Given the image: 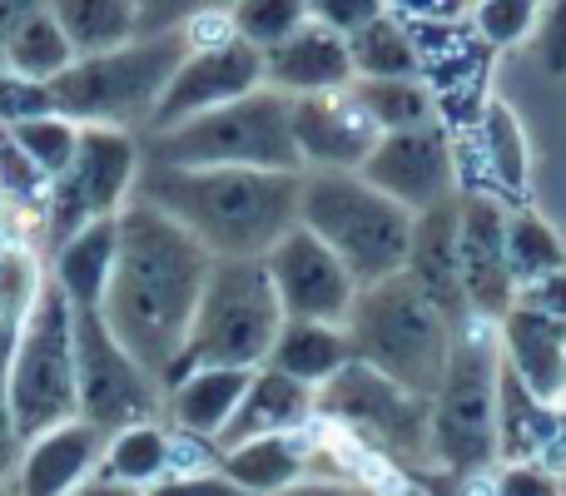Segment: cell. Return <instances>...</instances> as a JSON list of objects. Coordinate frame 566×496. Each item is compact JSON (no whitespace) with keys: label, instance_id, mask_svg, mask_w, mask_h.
I'll return each mask as SVG.
<instances>
[{"label":"cell","instance_id":"cell-1","mask_svg":"<svg viewBox=\"0 0 566 496\" xmlns=\"http://www.w3.org/2000/svg\"><path fill=\"white\" fill-rule=\"evenodd\" d=\"M209 268L214 258L155 204L129 199L119 209V244L99 318L119 338V348L159 382V392L175 358L185 352Z\"/></svg>","mask_w":566,"mask_h":496},{"label":"cell","instance_id":"cell-2","mask_svg":"<svg viewBox=\"0 0 566 496\" xmlns=\"http://www.w3.org/2000/svg\"><path fill=\"white\" fill-rule=\"evenodd\" d=\"M298 179L274 169H139L135 199L175 219L209 258H264L298 224Z\"/></svg>","mask_w":566,"mask_h":496},{"label":"cell","instance_id":"cell-3","mask_svg":"<svg viewBox=\"0 0 566 496\" xmlns=\"http://www.w3.org/2000/svg\"><path fill=\"white\" fill-rule=\"evenodd\" d=\"M412 219L418 214L378 194L358 169H303L298 179V224L338 253L358 288L408 268Z\"/></svg>","mask_w":566,"mask_h":496},{"label":"cell","instance_id":"cell-4","mask_svg":"<svg viewBox=\"0 0 566 496\" xmlns=\"http://www.w3.org/2000/svg\"><path fill=\"white\" fill-rule=\"evenodd\" d=\"M149 165L179 169H274V175H303L298 145L289 125V95L254 89V95L195 115L175 129L139 139Z\"/></svg>","mask_w":566,"mask_h":496},{"label":"cell","instance_id":"cell-5","mask_svg":"<svg viewBox=\"0 0 566 496\" xmlns=\"http://www.w3.org/2000/svg\"><path fill=\"white\" fill-rule=\"evenodd\" d=\"M343 333H348V348L358 362L388 372L392 382L432 398L448 372L452 358V323L412 288L408 273L398 278H382L358 288L348 318H343Z\"/></svg>","mask_w":566,"mask_h":496},{"label":"cell","instance_id":"cell-6","mask_svg":"<svg viewBox=\"0 0 566 496\" xmlns=\"http://www.w3.org/2000/svg\"><path fill=\"white\" fill-rule=\"evenodd\" d=\"M283 328L279 293L269 283L264 258H214L189 323L185 352L175 358L165 388L195 368H264Z\"/></svg>","mask_w":566,"mask_h":496},{"label":"cell","instance_id":"cell-7","mask_svg":"<svg viewBox=\"0 0 566 496\" xmlns=\"http://www.w3.org/2000/svg\"><path fill=\"white\" fill-rule=\"evenodd\" d=\"M497 323L468 318L452 333V358L428 398L432 467L448 477L497 467Z\"/></svg>","mask_w":566,"mask_h":496},{"label":"cell","instance_id":"cell-8","mask_svg":"<svg viewBox=\"0 0 566 496\" xmlns=\"http://www.w3.org/2000/svg\"><path fill=\"white\" fill-rule=\"evenodd\" d=\"M189 40L179 35H135L129 45L105 50V55H85L50 80V105L55 115L75 119V125H105L145 135L149 115H155L159 95H165L169 75L179 70Z\"/></svg>","mask_w":566,"mask_h":496},{"label":"cell","instance_id":"cell-9","mask_svg":"<svg viewBox=\"0 0 566 496\" xmlns=\"http://www.w3.org/2000/svg\"><path fill=\"white\" fill-rule=\"evenodd\" d=\"M318 422L343 432L348 442L368 447L373 457L392 462L398 472L432 467V442H428V398L388 372L368 368V362H343L318 392H313Z\"/></svg>","mask_w":566,"mask_h":496},{"label":"cell","instance_id":"cell-10","mask_svg":"<svg viewBox=\"0 0 566 496\" xmlns=\"http://www.w3.org/2000/svg\"><path fill=\"white\" fill-rule=\"evenodd\" d=\"M10 412H15L20 442L40 437L45 428L80 418V392H75V313L70 298L50 283H40L35 303L25 308L15 338H10Z\"/></svg>","mask_w":566,"mask_h":496},{"label":"cell","instance_id":"cell-11","mask_svg":"<svg viewBox=\"0 0 566 496\" xmlns=\"http://www.w3.org/2000/svg\"><path fill=\"white\" fill-rule=\"evenodd\" d=\"M139 169H145V149L139 135L129 129H105V125H80V149L70 169L45 184L40 199V258L55 253L65 239L80 229L115 219L119 209L135 199Z\"/></svg>","mask_w":566,"mask_h":496},{"label":"cell","instance_id":"cell-12","mask_svg":"<svg viewBox=\"0 0 566 496\" xmlns=\"http://www.w3.org/2000/svg\"><path fill=\"white\" fill-rule=\"evenodd\" d=\"M75 313V392L80 418L95 422L99 432H119L129 422L159 418V382L119 348V338L105 328L99 308H70Z\"/></svg>","mask_w":566,"mask_h":496},{"label":"cell","instance_id":"cell-13","mask_svg":"<svg viewBox=\"0 0 566 496\" xmlns=\"http://www.w3.org/2000/svg\"><path fill=\"white\" fill-rule=\"evenodd\" d=\"M264 89V50L244 45L239 35L214 40V45H189L179 70L169 75L165 95H159L155 115H149L145 135H159V129H175L195 115H209L219 105H234V99ZM139 135V139H145Z\"/></svg>","mask_w":566,"mask_h":496},{"label":"cell","instance_id":"cell-14","mask_svg":"<svg viewBox=\"0 0 566 496\" xmlns=\"http://www.w3.org/2000/svg\"><path fill=\"white\" fill-rule=\"evenodd\" d=\"M378 194L402 204L408 214H428L438 204L458 199V165H452V135L432 119L418 129H398V135H378L373 155L358 169Z\"/></svg>","mask_w":566,"mask_h":496},{"label":"cell","instance_id":"cell-15","mask_svg":"<svg viewBox=\"0 0 566 496\" xmlns=\"http://www.w3.org/2000/svg\"><path fill=\"white\" fill-rule=\"evenodd\" d=\"M269 283L279 293L283 318H303V323H343L358 298L353 273L338 263L323 239H313L303 224H293L274 249L264 253Z\"/></svg>","mask_w":566,"mask_h":496},{"label":"cell","instance_id":"cell-16","mask_svg":"<svg viewBox=\"0 0 566 496\" xmlns=\"http://www.w3.org/2000/svg\"><path fill=\"white\" fill-rule=\"evenodd\" d=\"M458 283L472 318L502 323L517 303L507 268V204L492 194H458Z\"/></svg>","mask_w":566,"mask_h":496},{"label":"cell","instance_id":"cell-17","mask_svg":"<svg viewBox=\"0 0 566 496\" xmlns=\"http://www.w3.org/2000/svg\"><path fill=\"white\" fill-rule=\"evenodd\" d=\"M289 125L303 169H363L378 145V125L353 99V89L289 99Z\"/></svg>","mask_w":566,"mask_h":496},{"label":"cell","instance_id":"cell-18","mask_svg":"<svg viewBox=\"0 0 566 496\" xmlns=\"http://www.w3.org/2000/svg\"><path fill=\"white\" fill-rule=\"evenodd\" d=\"M105 437L95 422L70 418L60 428H45L40 437L20 442V462L10 472L15 482V496H65L75 492L80 482H90L99 472V457H105Z\"/></svg>","mask_w":566,"mask_h":496},{"label":"cell","instance_id":"cell-19","mask_svg":"<svg viewBox=\"0 0 566 496\" xmlns=\"http://www.w3.org/2000/svg\"><path fill=\"white\" fill-rule=\"evenodd\" d=\"M497 352H502V368L527 392H537L552 408L566 402V328L562 323L512 303V313L497 323Z\"/></svg>","mask_w":566,"mask_h":496},{"label":"cell","instance_id":"cell-20","mask_svg":"<svg viewBox=\"0 0 566 496\" xmlns=\"http://www.w3.org/2000/svg\"><path fill=\"white\" fill-rule=\"evenodd\" d=\"M264 85L279 89V95H289V99L348 89V85H353L348 40L308 20V25L293 30L283 45L264 50Z\"/></svg>","mask_w":566,"mask_h":496},{"label":"cell","instance_id":"cell-21","mask_svg":"<svg viewBox=\"0 0 566 496\" xmlns=\"http://www.w3.org/2000/svg\"><path fill=\"white\" fill-rule=\"evenodd\" d=\"M402 273H408L412 288H418L452 328H462V323L472 318L468 298H462V283H458V199L412 219V249H408V268Z\"/></svg>","mask_w":566,"mask_h":496},{"label":"cell","instance_id":"cell-22","mask_svg":"<svg viewBox=\"0 0 566 496\" xmlns=\"http://www.w3.org/2000/svg\"><path fill=\"white\" fill-rule=\"evenodd\" d=\"M313 457H318V428H303V432H274V437H249L234 442V447H219L214 467L244 496H283L289 487L308 482Z\"/></svg>","mask_w":566,"mask_h":496},{"label":"cell","instance_id":"cell-23","mask_svg":"<svg viewBox=\"0 0 566 496\" xmlns=\"http://www.w3.org/2000/svg\"><path fill=\"white\" fill-rule=\"evenodd\" d=\"M249 378H254L249 368H195L165 388L159 418H165L175 432H185V437L214 442L219 447L229 418L239 412V398H244Z\"/></svg>","mask_w":566,"mask_h":496},{"label":"cell","instance_id":"cell-24","mask_svg":"<svg viewBox=\"0 0 566 496\" xmlns=\"http://www.w3.org/2000/svg\"><path fill=\"white\" fill-rule=\"evenodd\" d=\"M472 145H478V165H482V184H488L492 199H502L507 209L527 204L532 189V145L527 129H522L517 109L502 95L488 99L482 119L472 125Z\"/></svg>","mask_w":566,"mask_h":496},{"label":"cell","instance_id":"cell-25","mask_svg":"<svg viewBox=\"0 0 566 496\" xmlns=\"http://www.w3.org/2000/svg\"><path fill=\"white\" fill-rule=\"evenodd\" d=\"M318 422V408H313V388H303L298 378L279 368H254L244 398H239V412L229 418L219 447H234V442L249 437H274V432H303Z\"/></svg>","mask_w":566,"mask_h":496},{"label":"cell","instance_id":"cell-26","mask_svg":"<svg viewBox=\"0 0 566 496\" xmlns=\"http://www.w3.org/2000/svg\"><path fill=\"white\" fill-rule=\"evenodd\" d=\"M115 244H119V214L80 229L55 253H45V273L70 298V308H99L105 303L109 268H115Z\"/></svg>","mask_w":566,"mask_h":496},{"label":"cell","instance_id":"cell-27","mask_svg":"<svg viewBox=\"0 0 566 496\" xmlns=\"http://www.w3.org/2000/svg\"><path fill=\"white\" fill-rule=\"evenodd\" d=\"M552 428L557 408L527 392L507 368H497V467H537Z\"/></svg>","mask_w":566,"mask_h":496},{"label":"cell","instance_id":"cell-28","mask_svg":"<svg viewBox=\"0 0 566 496\" xmlns=\"http://www.w3.org/2000/svg\"><path fill=\"white\" fill-rule=\"evenodd\" d=\"M169 472H175V432H169L165 418L129 422V428L105 437V457H99V477L105 482L145 492L159 477H169Z\"/></svg>","mask_w":566,"mask_h":496},{"label":"cell","instance_id":"cell-29","mask_svg":"<svg viewBox=\"0 0 566 496\" xmlns=\"http://www.w3.org/2000/svg\"><path fill=\"white\" fill-rule=\"evenodd\" d=\"M353 362V348H348V333L343 323H303V318H283L274 348H269V368L289 372L298 378L303 388L318 392L333 372Z\"/></svg>","mask_w":566,"mask_h":496},{"label":"cell","instance_id":"cell-30","mask_svg":"<svg viewBox=\"0 0 566 496\" xmlns=\"http://www.w3.org/2000/svg\"><path fill=\"white\" fill-rule=\"evenodd\" d=\"M50 15L65 30L75 60L105 55L135 40V0H50Z\"/></svg>","mask_w":566,"mask_h":496},{"label":"cell","instance_id":"cell-31","mask_svg":"<svg viewBox=\"0 0 566 496\" xmlns=\"http://www.w3.org/2000/svg\"><path fill=\"white\" fill-rule=\"evenodd\" d=\"M70 65H75V50H70L65 30L55 25V15H50V10L20 20V25L0 40V70L25 75V80H35V85H50V80L65 75Z\"/></svg>","mask_w":566,"mask_h":496},{"label":"cell","instance_id":"cell-32","mask_svg":"<svg viewBox=\"0 0 566 496\" xmlns=\"http://www.w3.org/2000/svg\"><path fill=\"white\" fill-rule=\"evenodd\" d=\"M348 60H353V80H412L418 75V50H412L408 25L398 15H388V10L378 20H368L363 30H353Z\"/></svg>","mask_w":566,"mask_h":496},{"label":"cell","instance_id":"cell-33","mask_svg":"<svg viewBox=\"0 0 566 496\" xmlns=\"http://www.w3.org/2000/svg\"><path fill=\"white\" fill-rule=\"evenodd\" d=\"M353 99L368 109V119L378 125V135H398V129H418L438 119V105H432V89L412 80H353Z\"/></svg>","mask_w":566,"mask_h":496},{"label":"cell","instance_id":"cell-34","mask_svg":"<svg viewBox=\"0 0 566 496\" xmlns=\"http://www.w3.org/2000/svg\"><path fill=\"white\" fill-rule=\"evenodd\" d=\"M507 268H512V283H537L547 273L566 268V244L562 234L537 214V209H507Z\"/></svg>","mask_w":566,"mask_h":496},{"label":"cell","instance_id":"cell-35","mask_svg":"<svg viewBox=\"0 0 566 496\" xmlns=\"http://www.w3.org/2000/svg\"><path fill=\"white\" fill-rule=\"evenodd\" d=\"M229 25L244 45L254 50H274L293 30L308 25V6L303 0H234L229 6Z\"/></svg>","mask_w":566,"mask_h":496},{"label":"cell","instance_id":"cell-36","mask_svg":"<svg viewBox=\"0 0 566 496\" xmlns=\"http://www.w3.org/2000/svg\"><path fill=\"white\" fill-rule=\"evenodd\" d=\"M15 135V145L30 155V165L40 169L45 179H60L70 169V159H75V149H80V125L75 119H65V115H40V119H25V125H15L10 129Z\"/></svg>","mask_w":566,"mask_h":496},{"label":"cell","instance_id":"cell-37","mask_svg":"<svg viewBox=\"0 0 566 496\" xmlns=\"http://www.w3.org/2000/svg\"><path fill=\"white\" fill-rule=\"evenodd\" d=\"M468 20L482 45L497 55V50H517L522 40H532V30L542 25V0H472Z\"/></svg>","mask_w":566,"mask_h":496},{"label":"cell","instance_id":"cell-38","mask_svg":"<svg viewBox=\"0 0 566 496\" xmlns=\"http://www.w3.org/2000/svg\"><path fill=\"white\" fill-rule=\"evenodd\" d=\"M40 283H45V258L35 249H20V244L0 249V328H20Z\"/></svg>","mask_w":566,"mask_h":496},{"label":"cell","instance_id":"cell-39","mask_svg":"<svg viewBox=\"0 0 566 496\" xmlns=\"http://www.w3.org/2000/svg\"><path fill=\"white\" fill-rule=\"evenodd\" d=\"M234 0H135V35H179L205 15H229Z\"/></svg>","mask_w":566,"mask_h":496},{"label":"cell","instance_id":"cell-40","mask_svg":"<svg viewBox=\"0 0 566 496\" xmlns=\"http://www.w3.org/2000/svg\"><path fill=\"white\" fill-rule=\"evenodd\" d=\"M50 85H35V80L25 75H10V70H0V125L15 129L25 125V119H40L50 115Z\"/></svg>","mask_w":566,"mask_h":496},{"label":"cell","instance_id":"cell-41","mask_svg":"<svg viewBox=\"0 0 566 496\" xmlns=\"http://www.w3.org/2000/svg\"><path fill=\"white\" fill-rule=\"evenodd\" d=\"M303 6H308L313 25L333 30V35H343V40L382 15V0H303Z\"/></svg>","mask_w":566,"mask_h":496},{"label":"cell","instance_id":"cell-42","mask_svg":"<svg viewBox=\"0 0 566 496\" xmlns=\"http://www.w3.org/2000/svg\"><path fill=\"white\" fill-rule=\"evenodd\" d=\"M139 496H244V492L219 467H209V472H169V477H159L155 487H145Z\"/></svg>","mask_w":566,"mask_h":496},{"label":"cell","instance_id":"cell-43","mask_svg":"<svg viewBox=\"0 0 566 496\" xmlns=\"http://www.w3.org/2000/svg\"><path fill=\"white\" fill-rule=\"evenodd\" d=\"M10 338H15V328H0V482H6L10 472H15V462H20V432H15V412H10V382H6Z\"/></svg>","mask_w":566,"mask_h":496},{"label":"cell","instance_id":"cell-44","mask_svg":"<svg viewBox=\"0 0 566 496\" xmlns=\"http://www.w3.org/2000/svg\"><path fill=\"white\" fill-rule=\"evenodd\" d=\"M517 303L566 328V268L547 273V278H537V283H522V288H517Z\"/></svg>","mask_w":566,"mask_h":496},{"label":"cell","instance_id":"cell-45","mask_svg":"<svg viewBox=\"0 0 566 496\" xmlns=\"http://www.w3.org/2000/svg\"><path fill=\"white\" fill-rule=\"evenodd\" d=\"M472 0H382V10L398 20H462Z\"/></svg>","mask_w":566,"mask_h":496},{"label":"cell","instance_id":"cell-46","mask_svg":"<svg viewBox=\"0 0 566 496\" xmlns=\"http://www.w3.org/2000/svg\"><path fill=\"white\" fill-rule=\"evenodd\" d=\"M497 496H557V477H547L542 467H502Z\"/></svg>","mask_w":566,"mask_h":496},{"label":"cell","instance_id":"cell-47","mask_svg":"<svg viewBox=\"0 0 566 496\" xmlns=\"http://www.w3.org/2000/svg\"><path fill=\"white\" fill-rule=\"evenodd\" d=\"M537 467L547 472V477H562L566 472V408H557V428H552V442H547V452L537 457Z\"/></svg>","mask_w":566,"mask_h":496},{"label":"cell","instance_id":"cell-48","mask_svg":"<svg viewBox=\"0 0 566 496\" xmlns=\"http://www.w3.org/2000/svg\"><path fill=\"white\" fill-rule=\"evenodd\" d=\"M40 10H50V0H0V40H6L20 20L40 15Z\"/></svg>","mask_w":566,"mask_h":496},{"label":"cell","instance_id":"cell-49","mask_svg":"<svg viewBox=\"0 0 566 496\" xmlns=\"http://www.w3.org/2000/svg\"><path fill=\"white\" fill-rule=\"evenodd\" d=\"M283 496H373L368 487H353V482H298Z\"/></svg>","mask_w":566,"mask_h":496},{"label":"cell","instance_id":"cell-50","mask_svg":"<svg viewBox=\"0 0 566 496\" xmlns=\"http://www.w3.org/2000/svg\"><path fill=\"white\" fill-rule=\"evenodd\" d=\"M65 496H139V492L119 487V482H105V477H99V472H95V477H90V482H80V487H75V492H65Z\"/></svg>","mask_w":566,"mask_h":496},{"label":"cell","instance_id":"cell-51","mask_svg":"<svg viewBox=\"0 0 566 496\" xmlns=\"http://www.w3.org/2000/svg\"><path fill=\"white\" fill-rule=\"evenodd\" d=\"M0 496H15V482H10V477L0 482Z\"/></svg>","mask_w":566,"mask_h":496},{"label":"cell","instance_id":"cell-52","mask_svg":"<svg viewBox=\"0 0 566 496\" xmlns=\"http://www.w3.org/2000/svg\"><path fill=\"white\" fill-rule=\"evenodd\" d=\"M0 249H6V239H0Z\"/></svg>","mask_w":566,"mask_h":496}]
</instances>
